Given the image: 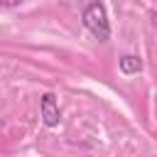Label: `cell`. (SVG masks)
<instances>
[{"instance_id":"3957f363","label":"cell","mask_w":157,"mask_h":157,"mask_svg":"<svg viewBox=\"0 0 157 157\" xmlns=\"http://www.w3.org/2000/svg\"><path fill=\"white\" fill-rule=\"evenodd\" d=\"M118 66H120V71H123L125 76H132V74H137V71L142 69V61H140V56H135V54H123V56L118 59Z\"/></svg>"},{"instance_id":"277c9868","label":"cell","mask_w":157,"mask_h":157,"mask_svg":"<svg viewBox=\"0 0 157 157\" xmlns=\"http://www.w3.org/2000/svg\"><path fill=\"white\" fill-rule=\"evenodd\" d=\"M22 0H0V7H17Z\"/></svg>"},{"instance_id":"6da1fadb","label":"cell","mask_w":157,"mask_h":157,"mask_svg":"<svg viewBox=\"0 0 157 157\" xmlns=\"http://www.w3.org/2000/svg\"><path fill=\"white\" fill-rule=\"evenodd\" d=\"M81 20H83V27L98 42H108V37H110V22H108V15H105V7H103L101 0H91L83 7Z\"/></svg>"},{"instance_id":"5b68a950","label":"cell","mask_w":157,"mask_h":157,"mask_svg":"<svg viewBox=\"0 0 157 157\" xmlns=\"http://www.w3.org/2000/svg\"><path fill=\"white\" fill-rule=\"evenodd\" d=\"M150 22H152V29L157 32V12H150Z\"/></svg>"},{"instance_id":"7a4b0ae2","label":"cell","mask_w":157,"mask_h":157,"mask_svg":"<svg viewBox=\"0 0 157 157\" xmlns=\"http://www.w3.org/2000/svg\"><path fill=\"white\" fill-rule=\"evenodd\" d=\"M39 113H42V120L47 128H56L59 120H61V110H59V103H56V96L54 93H44L39 98Z\"/></svg>"}]
</instances>
